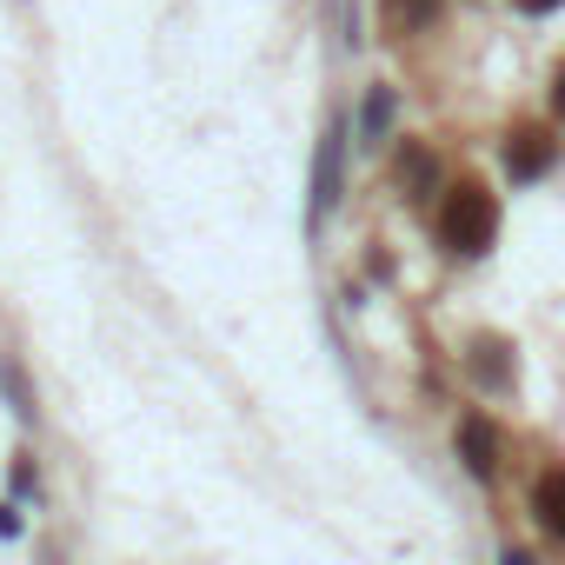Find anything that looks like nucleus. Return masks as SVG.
Wrapping results in <instances>:
<instances>
[{
    "instance_id": "6",
    "label": "nucleus",
    "mask_w": 565,
    "mask_h": 565,
    "mask_svg": "<svg viewBox=\"0 0 565 565\" xmlns=\"http://www.w3.org/2000/svg\"><path fill=\"white\" fill-rule=\"evenodd\" d=\"M472 373H479L492 393H505V386H512V360H505V340H479V347H472Z\"/></svg>"
},
{
    "instance_id": "9",
    "label": "nucleus",
    "mask_w": 565,
    "mask_h": 565,
    "mask_svg": "<svg viewBox=\"0 0 565 565\" xmlns=\"http://www.w3.org/2000/svg\"><path fill=\"white\" fill-rule=\"evenodd\" d=\"M8 486H14V499H21V505H41V466H34L28 452L14 459V472H8Z\"/></svg>"
},
{
    "instance_id": "4",
    "label": "nucleus",
    "mask_w": 565,
    "mask_h": 565,
    "mask_svg": "<svg viewBox=\"0 0 565 565\" xmlns=\"http://www.w3.org/2000/svg\"><path fill=\"white\" fill-rule=\"evenodd\" d=\"M505 167H512V180H539L545 167H552V134H512V147H505Z\"/></svg>"
},
{
    "instance_id": "1",
    "label": "nucleus",
    "mask_w": 565,
    "mask_h": 565,
    "mask_svg": "<svg viewBox=\"0 0 565 565\" xmlns=\"http://www.w3.org/2000/svg\"><path fill=\"white\" fill-rule=\"evenodd\" d=\"M492 233H499V206H492V193H486V186H452L446 206H439V239H446L452 253H486Z\"/></svg>"
},
{
    "instance_id": "10",
    "label": "nucleus",
    "mask_w": 565,
    "mask_h": 565,
    "mask_svg": "<svg viewBox=\"0 0 565 565\" xmlns=\"http://www.w3.org/2000/svg\"><path fill=\"white\" fill-rule=\"evenodd\" d=\"M0 539H21V499H0Z\"/></svg>"
},
{
    "instance_id": "8",
    "label": "nucleus",
    "mask_w": 565,
    "mask_h": 565,
    "mask_svg": "<svg viewBox=\"0 0 565 565\" xmlns=\"http://www.w3.org/2000/svg\"><path fill=\"white\" fill-rule=\"evenodd\" d=\"M386 120H393V94H386V87H373V94H366V107H360V134H366V140H380V134H386Z\"/></svg>"
},
{
    "instance_id": "3",
    "label": "nucleus",
    "mask_w": 565,
    "mask_h": 565,
    "mask_svg": "<svg viewBox=\"0 0 565 565\" xmlns=\"http://www.w3.org/2000/svg\"><path fill=\"white\" fill-rule=\"evenodd\" d=\"M532 512H539V525L565 545V466L539 472V486H532Z\"/></svg>"
},
{
    "instance_id": "11",
    "label": "nucleus",
    "mask_w": 565,
    "mask_h": 565,
    "mask_svg": "<svg viewBox=\"0 0 565 565\" xmlns=\"http://www.w3.org/2000/svg\"><path fill=\"white\" fill-rule=\"evenodd\" d=\"M519 8H525V14H552V8H558V0H519Z\"/></svg>"
},
{
    "instance_id": "5",
    "label": "nucleus",
    "mask_w": 565,
    "mask_h": 565,
    "mask_svg": "<svg viewBox=\"0 0 565 565\" xmlns=\"http://www.w3.org/2000/svg\"><path fill=\"white\" fill-rule=\"evenodd\" d=\"M459 459H466V472L486 479V472L499 466V433H492L486 419H466V426H459Z\"/></svg>"
},
{
    "instance_id": "12",
    "label": "nucleus",
    "mask_w": 565,
    "mask_h": 565,
    "mask_svg": "<svg viewBox=\"0 0 565 565\" xmlns=\"http://www.w3.org/2000/svg\"><path fill=\"white\" fill-rule=\"evenodd\" d=\"M558 107H565V74H558Z\"/></svg>"
},
{
    "instance_id": "2",
    "label": "nucleus",
    "mask_w": 565,
    "mask_h": 565,
    "mask_svg": "<svg viewBox=\"0 0 565 565\" xmlns=\"http://www.w3.org/2000/svg\"><path fill=\"white\" fill-rule=\"evenodd\" d=\"M340 153H347V134H340V127H327L320 160H313V213H327V206L340 200Z\"/></svg>"
},
{
    "instance_id": "7",
    "label": "nucleus",
    "mask_w": 565,
    "mask_h": 565,
    "mask_svg": "<svg viewBox=\"0 0 565 565\" xmlns=\"http://www.w3.org/2000/svg\"><path fill=\"white\" fill-rule=\"evenodd\" d=\"M0 393H8L14 419H34V413H41V406H34V393L21 386V366H14V360H0Z\"/></svg>"
}]
</instances>
